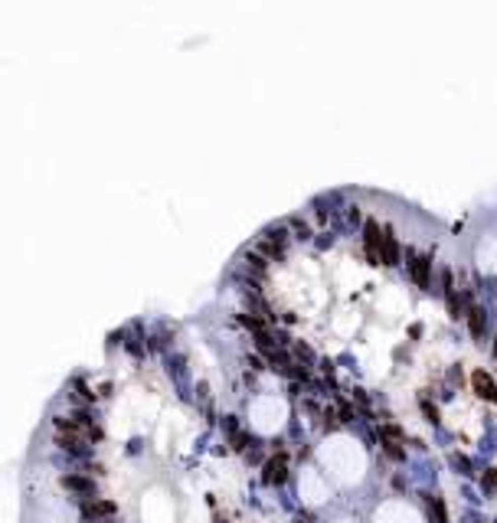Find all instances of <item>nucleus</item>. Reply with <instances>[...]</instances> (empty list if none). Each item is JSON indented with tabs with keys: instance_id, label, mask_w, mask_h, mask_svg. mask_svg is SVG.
<instances>
[{
	"instance_id": "f03ea898",
	"label": "nucleus",
	"mask_w": 497,
	"mask_h": 523,
	"mask_svg": "<svg viewBox=\"0 0 497 523\" xmlns=\"http://www.w3.org/2000/svg\"><path fill=\"white\" fill-rule=\"evenodd\" d=\"M474 386H478L481 396H491V392H494V383H491L488 373H474Z\"/></svg>"
},
{
	"instance_id": "7ed1b4c3",
	"label": "nucleus",
	"mask_w": 497,
	"mask_h": 523,
	"mask_svg": "<svg viewBox=\"0 0 497 523\" xmlns=\"http://www.w3.org/2000/svg\"><path fill=\"white\" fill-rule=\"evenodd\" d=\"M115 507L108 504V500H99V504H92V507H85V517H108Z\"/></svg>"
},
{
	"instance_id": "0eeeda50",
	"label": "nucleus",
	"mask_w": 497,
	"mask_h": 523,
	"mask_svg": "<svg viewBox=\"0 0 497 523\" xmlns=\"http://www.w3.org/2000/svg\"><path fill=\"white\" fill-rule=\"evenodd\" d=\"M494 353H497V343H494Z\"/></svg>"
},
{
	"instance_id": "39448f33",
	"label": "nucleus",
	"mask_w": 497,
	"mask_h": 523,
	"mask_svg": "<svg viewBox=\"0 0 497 523\" xmlns=\"http://www.w3.org/2000/svg\"><path fill=\"white\" fill-rule=\"evenodd\" d=\"M66 487H75V490H92V481H85V478H66Z\"/></svg>"
},
{
	"instance_id": "f257e3e1",
	"label": "nucleus",
	"mask_w": 497,
	"mask_h": 523,
	"mask_svg": "<svg viewBox=\"0 0 497 523\" xmlns=\"http://www.w3.org/2000/svg\"><path fill=\"white\" fill-rule=\"evenodd\" d=\"M468 314H471V330H474V334H481V330H484V324H488V314H484V307H471Z\"/></svg>"
},
{
	"instance_id": "423d86ee",
	"label": "nucleus",
	"mask_w": 497,
	"mask_h": 523,
	"mask_svg": "<svg viewBox=\"0 0 497 523\" xmlns=\"http://www.w3.org/2000/svg\"><path fill=\"white\" fill-rule=\"evenodd\" d=\"M491 396H494V399H497V386H494V392H491Z\"/></svg>"
},
{
	"instance_id": "20e7f679",
	"label": "nucleus",
	"mask_w": 497,
	"mask_h": 523,
	"mask_svg": "<svg viewBox=\"0 0 497 523\" xmlns=\"http://www.w3.org/2000/svg\"><path fill=\"white\" fill-rule=\"evenodd\" d=\"M416 278H419V285H425V278H429V259H416Z\"/></svg>"
}]
</instances>
